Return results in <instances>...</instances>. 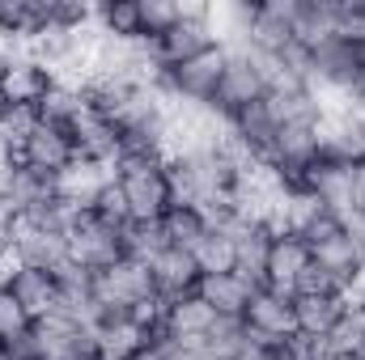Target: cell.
<instances>
[{"label":"cell","mask_w":365,"mask_h":360,"mask_svg":"<svg viewBox=\"0 0 365 360\" xmlns=\"http://www.w3.org/2000/svg\"><path fill=\"white\" fill-rule=\"evenodd\" d=\"M110 179H115V191H119L132 225H158L179 203V186H175V174H170V157L123 153L115 162Z\"/></svg>","instance_id":"1"},{"label":"cell","mask_w":365,"mask_h":360,"mask_svg":"<svg viewBox=\"0 0 365 360\" xmlns=\"http://www.w3.org/2000/svg\"><path fill=\"white\" fill-rule=\"evenodd\" d=\"M276 90V64L272 55L251 51V47H225V68H221V85L212 97V110L221 115V123L255 102H264Z\"/></svg>","instance_id":"2"},{"label":"cell","mask_w":365,"mask_h":360,"mask_svg":"<svg viewBox=\"0 0 365 360\" xmlns=\"http://www.w3.org/2000/svg\"><path fill=\"white\" fill-rule=\"evenodd\" d=\"M90 288H93V322L98 318H132L136 309H145L149 301H158L149 263H140L132 255H123L110 268L93 271Z\"/></svg>","instance_id":"3"},{"label":"cell","mask_w":365,"mask_h":360,"mask_svg":"<svg viewBox=\"0 0 365 360\" xmlns=\"http://www.w3.org/2000/svg\"><path fill=\"white\" fill-rule=\"evenodd\" d=\"M128 255V225H110L98 212H73L68 221V259L81 271H102Z\"/></svg>","instance_id":"4"},{"label":"cell","mask_w":365,"mask_h":360,"mask_svg":"<svg viewBox=\"0 0 365 360\" xmlns=\"http://www.w3.org/2000/svg\"><path fill=\"white\" fill-rule=\"evenodd\" d=\"M221 68H225V47H212L187 64L175 68H158L153 85L170 106H212L217 85H221Z\"/></svg>","instance_id":"5"},{"label":"cell","mask_w":365,"mask_h":360,"mask_svg":"<svg viewBox=\"0 0 365 360\" xmlns=\"http://www.w3.org/2000/svg\"><path fill=\"white\" fill-rule=\"evenodd\" d=\"M208 9H212V4H182L179 26H170L162 38H153V43H149L153 68H175V64H187V60H195V55H204V51L221 47V43H217V34H212Z\"/></svg>","instance_id":"6"},{"label":"cell","mask_w":365,"mask_h":360,"mask_svg":"<svg viewBox=\"0 0 365 360\" xmlns=\"http://www.w3.org/2000/svg\"><path fill=\"white\" fill-rule=\"evenodd\" d=\"M13 153V162L17 166H26V170H34V174H43V179H60L68 166H77V144H73V132L68 127H56V123H34V132L17 144V149H9Z\"/></svg>","instance_id":"7"},{"label":"cell","mask_w":365,"mask_h":360,"mask_svg":"<svg viewBox=\"0 0 365 360\" xmlns=\"http://www.w3.org/2000/svg\"><path fill=\"white\" fill-rule=\"evenodd\" d=\"M56 85H60V77L34 51H9L4 64H0V93L9 97V106L38 110Z\"/></svg>","instance_id":"8"},{"label":"cell","mask_w":365,"mask_h":360,"mask_svg":"<svg viewBox=\"0 0 365 360\" xmlns=\"http://www.w3.org/2000/svg\"><path fill=\"white\" fill-rule=\"evenodd\" d=\"M34 344H38V360H81L98 352L93 348V327L68 314H47L34 318Z\"/></svg>","instance_id":"9"},{"label":"cell","mask_w":365,"mask_h":360,"mask_svg":"<svg viewBox=\"0 0 365 360\" xmlns=\"http://www.w3.org/2000/svg\"><path fill=\"white\" fill-rule=\"evenodd\" d=\"M289 43H297V26H293V0H251V21H247V38L242 47L276 55Z\"/></svg>","instance_id":"10"},{"label":"cell","mask_w":365,"mask_h":360,"mask_svg":"<svg viewBox=\"0 0 365 360\" xmlns=\"http://www.w3.org/2000/svg\"><path fill=\"white\" fill-rule=\"evenodd\" d=\"M4 288L13 292V301L34 318H47V314H60V271L47 268H26V263H13L4 271Z\"/></svg>","instance_id":"11"},{"label":"cell","mask_w":365,"mask_h":360,"mask_svg":"<svg viewBox=\"0 0 365 360\" xmlns=\"http://www.w3.org/2000/svg\"><path fill=\"white\" fill-rule=\"evenodd\" d=\"M242 327L247 335L255 339H268V344H284L293 331H297V314H293V297L289 292H276V288H255L247 314H242Z\"/></svg>","instance_id":"12"},{"label":"cell","mask_w":365,"mask_h":360,"mask_svg":"<svg viewBox=\"0 0 365 360\" xmlns=\"http://www.w3.org/2000/svg\"><path fill=\"white\" fill-rule=\"evenodd\" d=\"M68 132H73V144H77V162L115 170V162L123 157V144H119L115 123H110L102 110H93L90 102H86V110L77 115V123H73Z\"/></svg>","instance_id":"13"},{"label":"cell","mask_w":365,"mask_h":360,"mask_svg":"<svg viewBox=\"0 0 365 360\" xmlns=\"http://www.w3.org/2000/svg\"><path fill=\"white\" fill-rule=\"evenodd\" d=\"M310 246L293 233V229H276L272 250H268V268H264V288H276V292H297L302 275L310 271Z\"/></svg>","instance_id":"14"},{"label":"cell","mask_w":365,"mask_h":360,"mask_svg":"<svg viewBox=\"0 0 365 360\" xmlns=\"http://www.w3.org/2000/svg\"><path fill=\"white\" fill-rule=\"evenodd\" d=\"M149 271H153V292L162 301H179L187 292H200V280H204L195 255L191 250H175V246H166L158 259H149Z\"/></svg>","instance_id":"15"},{"label":"cell","mask_w":365,"mask_h":360,"mask_svg":"<svg viewBox=\"0 0 365 360\" xmlns=\"http://www.w3.org/2000/svg\"><path fill=\"white\" fill-rule=\"evenodd\" d=\"M93 34L115 47H145L140 0H102L93 4Z\"/></svg>","instance_id":"16"},{"label":"cell","mask_w":365,"mask_h":360,"mask_svg":"<svg viewBox=\"0 0 365 360\" xmlns=\"http://www.w3.org/2000/svg\"><path fill=\"white\" fill-rule=\"evenodd\" d=\"M149 344L153 339L136 318H98L93 322V348L102 360H136Z\"/></svg>","instance_id":"17"},{"label":"cell","mask_w":365,"mask_h":360,"mask_svg":"<svg viewBox=\"0 0 365 360\" xmlns=\"http://www.w3.org/2000/svg\"><path fill=\"white\" fill-rule=\"evenodd\" d=\"M255 288H264V284H251L238 271H217V275H204L200 280V297L217 309V318H234V322H242Z\"/></svg>","instance_id":"18"},{"label":"cell","mask_w":365,"mask_h":360,"mask_svg":"<svg viewBox=\"0 0 365 360\" xmlns=\"http://www.w3.org/2000/svg\"><path fill=\"white\" fill-rule=\"evenodd\" d=\"M106 186H110V170H106V166L77 162V166H68V170L56 179V199H60L68 212H90Z\"/></svg>","instance_id":"19"},{"label":"cell","mask_w":365,"mask_h":360,"mask_svg":"<svg viewBox=\"0 0 365 360\" xmlns=\"http://www.w3.org/2000/svg\"><path fill=\"white\" fill-rule=\"evenodd\" d=\"M158 229H162L166 246H175V250H195V246L204 242V233L212 229V212H204L200 203L179 199V203L158 221Z\"/></svg>","instance_id":"20"},{"label":"cell","mask_w":365,"mask_h":360,"mask_svg":"<svg viewBox=\"0 0 365 360\" xmlns=\"http://www.w3.org/2000/svg\"><path fill=\"white\" fill-rule=\"evenodd\" d=\"M217 322H221L217 309L200 292H187L179 301H166V335H175V339H204Z\"/></svg>","instance_id":"21"},{"label":"cell","mask_w":365,"mask_h":360,"mask_svg":"<svg viewBox=\"0 0 365 360\" xmlns=\"http://www.w3.org/2000/svg\"><path fill=\"white\" fill-rule=\"evenodd\" d=\"M349 297L340 292H293V314H297V331L306 335H331L340 314H344Z\"/></svg>","instance_id":"22"},{"label":"cell","mask_w":365,"mask_h":360,"mask_svg":"<svg viewBox=\"0 0 365 360\" xmlns=\"http://www.w3.org/2000/svg\"><path fill=\"white\" fill-rule=\"evenodd\" d=\"M195 263L204 275H217V271H234V225L225 216H212V229L204 233V242L191 250Z\"/></svg>","instance_id":"23"},{"label":"cell","mask_w":365,"mask_h":360,"mask_svg":"<svg viewBox=\"0 0 365 360\" xmlns=\"http://www.w3.org/2000/svg\"><path fill=\"white\" fill-rule=\"evenodd\" d=\"M331 352H344V356H365V297H349L336 331L327 335Z\"/></svg>","instance_id":"24"},{"label":"cell","mask_w":365,"mask_h":360,"mask_svg":"<svg viewBox=\"0 0 365 360\" xmlns=\"http://www.w3.org/2000/svg\"><path fill=\"white\" fill-rule=\"evenodd\" d=\"M182 4L179 0H140V30H145V47L153 38H162L170 26H179Z\"/></svg>","instance_id":"25"},{"label":"cell","mask_w":365,"mask_h":360,"mask_svg":"<svg viewBox=\"0 0 365 360\" xmlns=\"http://www.w3.org/2000/svg\"><path fill=\"white\" fill-rule=\"evenodd\" d=\"M280 356H284V360H327V356H331V344H327V335L293 331V335L280 344Z\"/></svg>","instance_id":"26"},{"label":"cell","mask_w":365,"mask_h":360,"mask_svg":"<svg viewBox=\"0 0 365 360\" xmlns=\"http://www.w3.org/2000/svg\"><path fill=\"white\" fill-rule=\"evenodd\" d=\"M30 327V314L13 301V292L0 284V339H13V335H21Z\"/></svg>","instance_id":"27"},{"label":"cell","mask_w":365,"mask_h":360,"mask_svg":"<svg viewBox=\"0 0 365 360\" xmlns=\"http://www.w3.org/2000/svg\"><path fill=\"white\" fill-rule=\"evenodd\" d=\"M230 360H284V356H280V344H268V339L247 335V339L234 348V356Z\"/></svg>","instance_id":"28"},{"label":"cell","mask_w":365,"mask_h":360,"mask_svg":"<svg viewBox=\"0 0 365 360\" xmlns=\"http://www.w3.org/2000/svg\"><path fill=\"white\" fill-rule=\"evenodd\" d=\"M349 216L365 221V162L353 166V174H349Z\"/></svg>","instance_id":"29"},{"label":"cell","mask_w":365,"mask_h":360,"mask_svg":"<svg viewBox=\"0 0 365 360\" xmlns=\"http://www.w3.org/2000/svg\"><path fill=\"white\" fill-rule=\"evenodd\" d=\"M9 110H13V106H9V97L0 93V127H4V119H9Z\"/></svg>","instance_id":"30"},{"label":"cell","mask_w":365,"mask_h":360,"mask_svg":"<svg viewBox=\"0 0 365 360\" xmlns=\"http://www.w3.org/2000/svg\"><path fill=\"white\" fill-rule=\"evenodd\" d=\"M0 360H17V352H13L9 344H0Z\"/></svg>","instance_id":"31"},{"label":"cell","mask_w":365,"mask_h":360,"mask_svg":"<svg viewBox=\"0 0 365 360\" xmlns=\"http://www.w3.org/2000/svg\"><path fill=\"white\" fill-rule=\"evenodd\" d=\"M327 360H365V356H344V352H331Z\"/></svg>","instance_id":"32"},{"label":"cell","mask_w":365,"mask_h":360,"mask_svg":"<svg viewBox=\"0 0 365 360\" xmlns=\"http://www.w3.org/2000/svg\"><path fill=\"white\" fill-rule=\"evenodd\" d=\"M81 360H102V356H98V352H90V356H81Z\"/></svg>","instance_id":"33"}]
</instances>
